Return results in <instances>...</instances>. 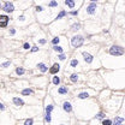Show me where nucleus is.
I'll return each mask as SVG.
<instances>
[{
	"instance_id": "f257e3e1",
	"label": "nucleus",
	"mask_w": 125,
	"mask_h": 125,
	"mask_svg": "<svg viewBox=\"0 0 125 125\" xmlns=\"http://www.w3.org/2000/svg\"><path fill=\"white\" fill-rule=\"evenodd\" d=\"M84 43V37L82 35H73L71 37V46L75 47V48H78L81 47L82 45Z\"/></svg>"
},
{
	"instance_id": "f03ea898",
	"label": "nucleus",
	"mask_w": 125,
	"mask_h": 125,
	"mask_svg": "<svg viewBox=\"0 0 125 125\" xmlns=\"http://www.w3.org/2000/svg\"><path fill=\"white\" fill-rule=\"evenodd\" d=\"M109 54L111 55H114V57H120V55L124 54V48L120 47V46L114 45V46H112L109 48Z\"/></svg>"
},
{
	"instance_id": "7ed1b4c3",
	"label": "nucleus",
	"mask_w": 125,
	"mask_h": 125,
	"mask_svg": "<svg viewBox=\"0 0 125 125\" xmlns=\"http://www.w3.org/2000/svg\"><path fill=\"white\" fill-rule=\"evenodd\" d=\"M3 11H5L6 13H12L15 11V5L13 3H10V1H5L3 4Z\"/></svg>"
},
{
	"instance_id": "20e7f679",
	"label": "nucleus",
	"mask_w": 125,
	"mask_h": 125,
	"mask_svg": "<svg viewBox=\"0 0 125 125\" xmlns=\"http://www.w3.org/2000/svg\"><path fill=\"white\" fill-rule=\"evenodd\" d=\"M96 9H97V4H96L95 1H91V3L88 4L85 12H87L88 15H95V13H96Z\"/></svg>"
},
{
	"instance_id": "39448f33",
	"label": "nucleus",
	"mask_w": 125,
	"mask_h": 125,
	"mask_svg": "<svg viewBox=\"0 0 125 125\" xmlns=\"http://www.w3.org/2000/svg\"><path fill=\"white\" fill-rule=\"evenodd\" d=\"M82 55H83V59H84V61H85L87 64H91V63H93L94 57H93L90 53H88V52H82Z\"/></svg>"
},
{
	"instance_id": "423d86ee",
	"label": "nucleus",
	"mask_w": 125,
	"mask_h": 125,
	"mask_svg": "<svg viewBox=\"0 0 125 125\" xmlns=\"http://www.w3.org/2000/svg\"><path fill=\"white\" fill-rule=\"evenodd\" d=\"M9 21H10V18L6 15H1V16H0V27H1V28H6Z\"/></svg>"
},
{
	"instance_id": "0eeeda50",
	"label": "nucleus",
	"mask_w": 125,
	"mask_h": 125,
	"mask_svg": "<svg viewBox=\"0 0 125 125\" xmlns=\"http://www.w3.org/2000/svg\"><path fill=\"white\" fill-rule=\"evenodd\" d=\"M59 71H60V65H59L58 63H54V64H53V66L49 69V72H51L53 76H55Z\"/></svg>"
},
{
	"instance_id": "6e6552de",
	"label": "nucleus",
	"mask_w": 125,
	"mask_h": 125,
	"mask_svg": "<svg viewBox=\"0 0 125 125\" xmlns=\"http://www.w3.org/2000/svg\"><path fill=\"white\" fill-rule=\"evenodd\" d=\"M63 109H64L66 113H71V112H72V105H71V102L65 101V102L63 103Z\"/></svg>"
},
{
	"instance_id": "1a4fd4ad",
	"label": "nucleus",
	"mask_w": 125,
	"mask_h": 125,
	"mask_svg": "<svg viewBox=\"0 0 125 125\" xmlns=\"http://www.w3.org/2000/svg\"><path fill=\"white\" fill-rule=\"evenodd\" d=\"M12 102H13V105L17 106V107H22V106L24 105V101H23L21 97H17V96H15V97L12 99Z\"/></svg>"
},
{
	"instance_id": "9d476101",
	"label": "nucleus",
	"mask_w": 125,
	"mask_h": 125,
	"mask_svg": "<svg viewBox=\"0 0 125 125\" xmlns=\"http://www.w3.org/2000/svg\"><path fill=\"white\" fill-rule=\"evenodd\" d=\"M36 67H37V69H39L42 73H46V72L48 71V66H47L45 63H39V64L36 65Z\"/></svg>"
},
{
	"instance_id": "9b49d317",
	"label": "nucleus",
	"mask_w": 125,
	"mask_h": 125,
	"mask_svg": "<svg viewBox=\"0 0 125 125\" xmlns=\"http://www.w3.org/2000/svg\"><path fill=\"white\" fill-rule=\"evenodd\" d=\"M67 93H69V88L65 87V85H63L58 89V94H60V95H66Z\"/></svg>"
},
{
	"instance_id": "f8f14e48",
	"label": "nucleus",
	"mask_w": 125,
	"mask_h": 125,
	"mask_svg": "<svg viewBox=\"0 0 125 125\" xmlns=\"http://www.w3.org/2000/svg\"><path fill=\"white\" fill-rule=\"evenodd\" d=\"M124 119H125V118H121V117H115V118H114V120H113V124H114V125H123Z\"/></svg>"
},
{
	"instance_id": "ddd939ff",
	"label": "nucleus",
	"mask_w": 125,
	"mask_h": 125,
	"mask_svg": "<svg viewBox=\"0 0 125 125\" xmlns=\"http://www.w3.org/2000/svg\"><path fill=\"white\" fill-rule=\"evenodd\" d=\"M81 27H82V25H81L79 22H75V23L71 25V30H72V31H77V30L81 29Z\"/></svg>"
},
{
	"instance_id": "4468645a",
	"label": "nucleus",
	"mask_w": 125,
	"mask_h": 125,
	"mask_svg": "<svg viewBox=\"0 0 125 125\" xmlns=\"http://www.w3.org/2000/svg\"><path fill=\"white\" fill-rule=\"evenodd\" d=\"M21 93H22V95H27V96H28V95H33V94H34V90L30 89V88H25V89H23Z\"/></svg>"
},
{
	"instance_id": "2eb2a0df",
	"label": "nucleus",
	"mask_w": 125,
	"mask_h": 125,
	"mask_svg": "<svg viewBox=\"0 0 125 125\" xmlns=\"http://www.w3.org/2000/svg\"><path fill=\"white\" fill-rule=\"evenodd\" d=\"M64 4H65L66 6H69L70 9H73V7H75V5H76V3H75V1H72V0H65Z\"/></svg>"
},
{
	"instance_id": "dca6fc26",
	"label": "nucleus",
	"mask_w": 125,
	"mask_h": 125,
	"mask_svg": "<svg viewBox=\"0 0 125 125\" xmlns=\"http://www.w3.org/2000/svg\"><path fill=\"white\" fill-rule=\"evenodd\" d=\"M53 51L57 52L58 54H61V53L64 52V48H63L61 46H53Z\"/></svg>"
},
{
	"instance_id": "f3484780",
	"label": "nucleus",
	"mask_w": 125,
	"mask_h": 125,
	"mask_svg": "<svg viewBox=\"0 0 125 125\" xmlns=\"http://www.w3.org/2000/svg\"><path fill=\"white\" fill-rule=\"evenodd\" d=\"M16 73H17L18 76H22V75H24V73H25V69H24V67L18 66V67L16 69Z\"/></svg>"
},
{
	"instance_id": "a211bd4d",
	"label": "nucleus",
	"mask_w": 125,
	"mask_h": 125,
	"mask_svg": "<svg viewBox=\"0 0 125 125\" xmlns=\"http://www.w3.org/2000/svg\"><path fill=\"white\" fill-rule=\"evenodd\" d=\"M52 83L54 84V85H59L60 84V78L55 75V76H53V78H52Z\"/></svg>"
},
{
	"instance_id": "6ab92c4d",
	"label": "nucleus",
	"mask_w": 125,
	"mask_h": 125,
	"mask_svg": "<svg viewBox=\"0 0 125 125\" xmlns=\"http://www.w3.org/2000/svg\"><path fill=\"white\" fill-rule=\"evenodd\" d=\"M59 42H60V39H59L58 36L53 37V39H52V41H51V43H52L53 46H59Z\"/></svg>"
},
{
	"instance_id": "aec40b11",
	"label": "nucleus",
	"mask_w": 125,
	"mask_h": 125,
	"mask_svg": "<svg viewBox=\"0 0 125 125\" xmlns=\"http://www.w3.org/2000/svg\"><path fill=\"white\" fill-rule=\"evenodd\" d=\"M70 81H71L72 83L78 82V75H77V73H72V75L70 76Z\"/></svg>"
},
{
	"instance_id": "412c9836",
	"label": "nucleus",
	"mask_w": 125,
	"mask_h": 125,
	"mask_svg": "<svg viewBox=\"0 0 125 125\" xmlns=\"http://www.w3.org/2000/svg\"><path fill=\"white\" fill-rule=\"evenodd\" d=\"M53 109H54V106L49 103V105H47V106H46V108H45V113H52V111H53Z\"/></svg>"
},
{
	"instance_id": "4be33fe9",
	"label": "nucleus",
	"mask_w": 125,
	"mask_h": 125,
	"mask_svg": "<svg viewBox=\"0 0 125 125\" xmlns=\"http://www.w3.org/2000/svg\"><path fill=\"white\" fill-rule=\"evenodd\" d=\"M77 97H78V99H87V97H89V94H88L87 91H83V93H79V94L77 95Z\"/></svg>"
},
{
	"instance_id": "5701e85b",
	"label": "nucleus",
	"mask_w": 125,
	"mask_h": 125,
	"mask_svg": "<svg viewBox=\"0 0 125 125\" xmlns=\"http://www.w3.org/2000/svg\"><path fill=\"white\" fill-rule=\"evenodd\" d=\"M45 121L48 123V124L52 121V115H51V113H45Z\"/></svg>"
},
{
	"instance_id": "b1692460",
	"label": "nucleus",
	"mask_w": 125,
	"mask_h": 125,
	"mask_svg": "<svg viewBox=\"0 0 125 125\" xmlns=\"http://www.w3.org/2000/svg\"><path fill=\"white\" fill-rule=\"evenodd\" d=\"M79 63H78V60L77 59H72L71 60V63H70V66L71 67H77V65H78Z\"/></svg>"
},
{
	"instance_id": "393cba45",
	"label": "nucleus",
	"mask_w": 125,
	"mask_h": 125,
	"mask_svg": "<svg viewBox=\"0 0 125 125\" xmlns=\"http://www.w3.org/2000/svg\"><path fill=\"white\" fill-rule=\"evenodd\" d=\"M105 113L103 112H100V113H97V115H96V119H99V120H105Z\"/></svg>"
},
{
	"instance_id": "a878e982",
	"label": "nucleus",
	"mask_w": 125,
	"mask_h": 125,
	"mask_svg": "<svg viewBox=\"0 0 125 125\" xmlns=\"http://www.w3.org/2000/svg\"><path fill=\"white\" fill-rule=\"evenodd\" d=\"M47 5L48 7H58V1H49Z\"/></svg>"
},
{
	"instance_id": "bb28decb",
	"label": "nucleus",
	"mask_w": 125,
	"mask_h": 125,
	"mask_svg": "<svg viewBox=\"0 0 125 125\" xmlns=\"http://www.w3.org/2000/svg\"><path fill=\"white\" fill-rule=\"evenodd\" d=\"M112 124H113V120H111V119L102 120V125H112Z\"/></svg>"
},
{
	"instance_id": "cd10ccee",
	"label": "nucleus",
	"mask_w": 125,
	"mask_h": 125,
	"mask_svg": "<svg viewBox=\"0 0 125 125\" xmlns=\"http://www.w3.org/2000/svg\"><path fill=\"white\" fill-rule=\"evenodd\" d=\"M33 124H34V119L33 118H29V119H27L24 121V125H33Z\"/></svg>"
},
{
	"instance_id": "c85d7f7f",
	"label": "nucleus",
	"mask_w": 125,
	"mask_h": 125,
	"mask_svg": "<svg viewBox=\"0 0 125 125\" xmlns=\"http://www.w3.org/2000/svg\"><path fill=\"white\" fill-rule=\"evenodd\" d=\"M65 16H66V11H61V12L57 16L55 19H60V18H63V17H65Z\"/></svg>"
},
{
	"instance_id": "c756f323",
	"label": "nucleus",
	"mask_w": 125,
	"mask_h": 125,
	"mask_svg": "<svg viewBox=\"0 0 125 125\" xmlns=\"http://www.w3.org/2000/svg\"><path fill=\"white\" fill-rule=\"evenodd\" d=\"M11 65V61H4L3 64H1V67L3 69H6V67H9Z\"/></svg>"
},
{
	"instance_id": "7c9ffc66",
	"label": "nucleus",
	"mask_w": 125,
	"mask_h": 125,
	"mask_svg": "<svg viewBox=\"0 0 125 125\" xmlns=\"http://www.w3.org/2000/svg\"><path fill=\"white\" fill-rule=\"evenodd\" d=\"M58 59H59V60H65V59H66V54H65V53L58 54Z\"/></svg>"
},
{
	"instance_id": "2f4dec72",
	"label": "nucleus",
	"mask_w": 125,
	"mask_h": 125,
	"mask_svg": "<svg viewBox=\"0 0 125 125\" xmlns=\"http://www.w3.org/2000/svg\"><path fill=\"white\" fill-rule=\"evenodd\" d=\"M29 48L31 49V46H30V43H29V42H25V43L23 45V49H29Z\"/></svg>"
},
{
	"instance_id": "473e14b6",
	"label": "nucleus",
	"mask_w": 125,
	"mask_h": 125,
	"mask_svg": "<svg viewBox=\"0 0 125 125\" xmlns=\"http://www.w3.org/2000/svg\"><path fill=\"white\" fill-rule=\"evenodd\" d=\"M39 49H40V48H39L37 46H33V47H31V49H30V52L35 53V52H39Z\"/></svg>"
},
{
	"instance_id": "72a5a7b5",
	"label": "nucleus",
	"mask_w": 125,
	"mask_h": 125,
	"mask_svg": "<svg viewBox=\"0 0 125 125\" xmlns=\"http://www.w3.org/2000/svg\"><path fill=\"white\" fill-rule=\"evenodd\" d=\"M35 10H36V12H42V11H43V7L37 5V6H35Z\"/></svg>"
},
{
	"instance_id": "f704fd0d",
	"label": "nucleus",
	"mask_w": 125,
	"mask_h": 125,
	"mask_svg": "<svg viewBox=\"0 0 125 125\" xmlns=\"http://www.w3.org/2000/svg\"><path fill=\"white\" fill-rule=\"evenodd\" d=\"M69 15H71V16H77V15H78V10H73V11H70V12H69Z\"/></svg>"
},
{
	"instance_id": "c9c22d12",
	"label": "nucleus",
	"mask_w": 125,
	"mask_h": 125,
	"mask_svg": "<svg viewBox=\"0 0 125 125\" xmlns=\"http://www.w3.org/2000/svg\"><path fill=\"white\" fill-rule=\"evenodd\" d=\"M9 33H10V35H15V34H16V30H15L13 28H10V30H9Z\"/></svg>"
},
{
	"instance_id": "e433bc0d",
	"label": "nucleus",
	"mask_w": 125,
	"mask_h": 125,
	"mask_svg": "<svg viewBox=\"0 0 125 125\" xmlns=\"http://www.w3.org/2000/svg\"><path fill=\"white\" fill-rule=\"evenodd\" d=\"M46 42H47V41H46L45 39H40V40H39V43H40V45H45Z\"/></svg>"
},
{
	"instance_id": "4c0bfd02",
	"label": "nucleus",
	"mask_w": 125,
	"mask_h": 125,
	"mask_svg": "<svg viewBox=\"0 0 125 125\" xmlns=\"http://www.w3.org/2000/svg\"><path fill=\"white\" fill-rule=\"evenodd\" d=\"M0 109H1V111H5V105L1 102V103H0Z\"/></svg>"
},
{
	"instance_id": "58836bf2",
	"label": "nucleus",
	"mask_w": 125,
	"mask_h": 125,
	"mask_svg": "<svg viewBox=\"0 0 125 125\" xmlns=\"http://www.w3.org/2000/svg\"><path fill=\"white\" fill-rule=\"evenodd\" d=\"M18 19H19V21H24V19H25V17H24V16H19V17H18Z\"/></svg>"
},
{
	"instance_id": "ea45409f",
	"label": "nucleus",
	"mask_w": 125,
	"mask_h": 125,
	"mask_svg": "<svg viewBox=\"0 0 125 125\" xmlns=\"http://www.w3.org/2000/svg\"><path fill=\"white\" fill-rule=\"evenodd\" d=\"M61 125H64V124H61Z\"/></svg>"
}]
</instances>
